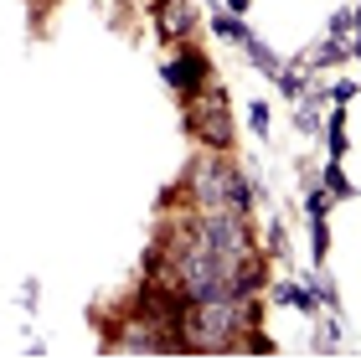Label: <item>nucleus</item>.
I'll return each instance as SVG.
<instances>
[{
	"label": "nucleus",
	"instance_id": "nucleus-1",
	"mask_svg": "<svg viewBox=\"0 0 361 361\" xmlns=\"http://www.w3.org/2000/svg\"><path fill=\"white\" fill-rule=\"evenodd\" d=\"M253 325V310L243 305V294H217V300H186L176 315V341L186 351H227L238 346L243 331Z\"/></svg>",
	"mask_w": 361,
	"mask_h": 361
},
{
	"label": "nucleus",
	"instance_id": "nucleus-2",
	"mask_svg": "<svg viewBox=\"0 0 361 361\" xmlns=\"http://www.w3.org/2000/svg\"><path fill=\"white\" fill-rule=\"evenodd\" d=\"M233 180H238V171L217 166V160H196V171H191V196L202 202V212H207V207H233Z\"/></svg>",
	"mask_w": 361,
	"mask_h": 361
},
{
	"label": "nucleus",
	"instance_id": "nucleus-3",
	"mask_svg": "<svg viewBox=\"0 0 361 361\" xmlns=\"http://www.w3.org/2000/svg\"><path fill=\"white\" fill-rule=\"evenodd\" d=\"M196 135H202L212 150H222V145H233V119H227L222 98H212V104H196Z\"/></svg>",
	"mask_w": 361,
	"mask_h": 361
},
{
	"label": "nucleus",
	"instance_id": "nucleus-4",
	"mask_svg": "<svg viewBox=\"0 0 361 361\" xmlns=\"http://www.w3.org/2000/svg\"><path fill=\"white\" fill-rule=\"evenodd\" d=\"M202 78H207V62L196 57V52H186L180 62H171V68H166V83H171V88H186V93L202 88Z\"/></svg>",
	"mask_w": 361,
	"mask_h": 361
},
{
	"label": "nucleus",
	"instance_id": "nucleus-5",
	"mask_svg": "<svg viewBox=\"0 0 361 361\" xmlns=\"http://www.w3.org/2000/svg\"><path fill=\"white\" fill-rule=\"evenodd\" d=\"M191 31V6L186 0H160V37H186Z\"/></svg>",
	"mask_w": 361,
	"mask_h": 361
},
{
	"label": "nucleus",
	"instance_id": "nucleus-6",
	"mask_svg": "<svg viewBox=\"0 0 361 361\" xmlns=\"http://www.w3.org/2000/svg\"><path fill=\"white\" fill-rule=\"evenodd\" d=\"M243 47H248V57H253V62H258V68H264L269 78H279V73H284V68H279V57H274L269 47L258 42V37H248V31H243Z\"/></svg>",
	"mask_w": 361,
	"mask_h": 361
},
{
	"label": "nucleus",
	"instance_id": "nucleus-7",
	"mask_svg": "<svg viewBox=\"0 0 361 361\" xmlns=\"http://www.w3.org/2000/svg\"><path fill=\"white\" fill-rule=\"evenodd\" d=\"M325 140H331V160H341V155H346V114H331V135H325Z\"/></svg>",
	"mask_w": 361,
	"mask_h": 361
},
{
	"label": "nucleus",
	"instance_id": "nucleus-8",
	"mask_svg": "<svg viewBox=\"0 0 361 361\" xmlns=\"http://www.w3.org/2000/svg\"><path fill=\"white\" fill-rule=\"evenodd\" d=\"M325 186H331V196H356L351 180L341 176V160H331V166H325Z\"/></svg>",
	"mask_w": 361,
	"mask_h": 361
},
{
	"label": "nucleus",
	"instance_id": "nucleus-9",
	"mask_svg": "<svg viewBox=\"0 0 361 361\" xmlns=\"http://www.w3.org/2000/svg\"><path fill=\"white\" fill-rule=\"evenodd\" d=\"M279 300H284V305H300V310H315V300H310L305 289H294V284H284V289H279Z\"/></svg>",
	"mask_w": 361,
	"mask_h": 361
},
{
	"label": "nucleus",
	"instance_id": "nucleus-10",
	"mask_svg": "<svg viewBox=\"0 0 361 361\" xmlns=\"http://www.w3.org/2000/svg\"><path fill=\"white\" fill-rule=\"evenodd\" d=\"M212 26H217L222 37H238V42H243V26H238V16H217V21H212Z\"/></svg>",
	"mask_w": 361,
	"mask_h": 361
},
{
	"label": "nucleus",
	"instance_id": "nucleus-11",
	"mask_svg": "<svg viewBox=\"0 0 361 361\" xmlns=\"http://www.w3.org/2000/svg\"><path fill=\"white\" fill-rule=\"evenodd\" d=\"M351 21H356L351 11H336V16H331V37H346V31H351Z\"/></svg>",
	"mask_w": 361,
	"mask_h": 361
},
{
	"label": "nucleus",
	"instance_id": "nucleus-12",
	"mask_svg": "<svg viewBox=\"0 0 361 361\" xmlns=\"http://www.w3.org/2000/svg\"><path fill=\"white\" fill-rule=\"evenodd\" d=\"M248 119H253V129H258V135H264V129H269V109H264V104H253V114H248Z\"/></svg>",
	"mask_w": 361,
	"mask_h": 361
},
{
	"label": "nucleus",
	"instance_id": "nucleus-13",
	"mask_svg": "<svg viewBox=\"0 0 361 361\" xmlns=\"http://www.w3.org/2000/svg\"><path fill=\"white\" fill-rule=\"evenodd\" d=\"M356 57H361V37H356Z\"/></svg>",
	"mask_w": 361,
	"mask_h": 361
}]
</instances>
